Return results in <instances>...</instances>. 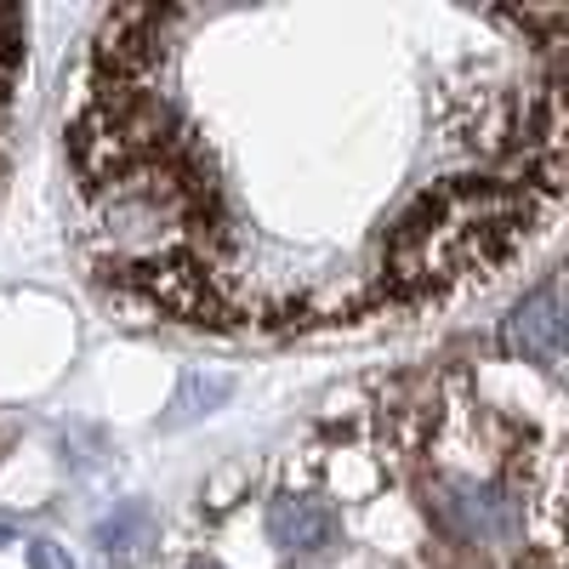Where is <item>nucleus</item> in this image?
Returning a JSON list of instances; mask_svg holds the SVG:
<instances>
[{
	"label": "nucleus",
	"mask_w": 569,
	"mask_h": 569,
	"mask_svg": "<svg viewBox=\"0 0 569 569\" xmlns=\"http://www.w3.org/2000/svg\"><path fill=\"white\" fill-rule=\"evenodd\" d=\"M233 393V382L228 376H182V388H177V399H171V416H166V427H188V421H200V416H211L222 399Z\"/></svg>",
	"instance_id": "5"
},
{
	"label": "nucleus",
	"mask_w": 569,
	"mask_h": 569,
	"mask_svg": "<svg viewBox=\"0 0 569 569\" xmlns=\"http://www.w3.org/2000/svg\"><path fill=\"white\" fill-rule=\"evenodd\" d=\"M154 530H160V525H154L149 507H142V501H120L103 525H98V547H103L109 558H131V552H142V547L154 541Z\"/></svg>",
	"instance_id": "4"
},
{
	"label": "nucleus",
	"mask_w": 569,
	"mask_h": 569,
	"mask_svg": "<svg viewBox=\"0 0 569 569\" xmlns=\"http://www.w3.org/2000/svg\"><path fill=\"white\" fill-rule=\"evenodd\" d=\"M194 569H217V563H194Z\"/></svg>",
	"instance_id": "8"
},
{
	"label": "nucleus",
	"mask_w": 569,
	"mask_h": 569,
	"mask_svg": "<svg viewBox=\"0 0 569 569\" xmlns=\"http://www.w3.org/2000/svg\"><path fill=\"white\" fill-rule=\"evenodd\" d=\"M342 530V518L330 501H313V496H279L268 507V541L279 552H291V558H313L325 552L330 541H337Z\"/></svg>",
	"instance_id": "3"
},
{
	"label": "nucleus",
	"mask_w": 569,
	"mask_h": 569,
	"mask_svg": "<svg viewBox=\"0 0 569 569\" xmlns=\"http://www.w3.org/2000/svg\"><path fill=\"white\" fill-rule=\"evenodd\" d=\"M29 569H74V558L63 547H52V541H34L29 547Z\"/></svg>",
	"instance_id": "6"
},
{
	"label": "nucleus",
	"mask_w": 569,
	"mask_h": 569,
	"mask_svg": "<svg viewBox=\"0 0 569 569\" xmlns=\"http://www.w3.org/2000/svg\"><path fill=\"white\" fill-rule=\"evenodd\" d=\"M501 342H507V353L530 359L541 370H558L563 365V284L558 279L536 284V291L507 313Z\"/></svg>",
	"instance_id": "2"
},
{
	"label": "nucleus",
	"mask_w": 569,
	"mask_h": 569,
	"mask_svg": "<svg viewBox=\"0 0 569 569\" xmlns=\"http://www.w3.org/2000/svg\"><path fill=\"white\" fill-rule=\"evenodd\" d=\"M439 530L485 558H512L518 547H530V501L525 490H512L501 479H472V472H445L427 490Z\"/></svg>",
	"instance_id": "1"
},
{
	"label": "nucleus",
	"mask_w": 569,
	"mask_h": 569,
	"mask_svg": "<svg viewBox=\"0 0 569 569\" xmlns=\"http://www.w3.org/2000/svg\"><path fill=\"white\" fill-rule=\"evenodd\" d=\"M7 541H12V530H7V525H0V547H7Z\"/></svg>",
	"instance_id": "7"
}]
</instances>
